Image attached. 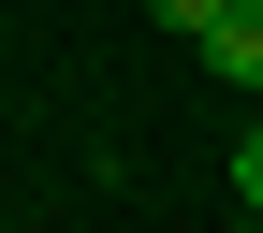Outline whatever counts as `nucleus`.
<instances>
[{"label": "nucleus", "instance_id": "7ed1b4c3", "mask_svg": "<svg viewBox=\"0 0 263 233\" xmlns=\"http://www.w3.org/2000/svg\"><path fill=\"white\" fill-rule=\"evenodd\" d=\"M234 204H249V233H263V131L234 146Z\"/></svg>", "mask_w": 263, "mask_h": 233}, {"label": "nucleus", "instance_id": "f257e3e1", "mask_svg": "<svg viewBox=\"0 0 263 233\" xmlns=\"http://www.w3.org/2000/svg\"><path fill=\"white\" fill-rule=\"evenodd\" d=\"M205 73L234 88V102H263V0H234V15L205 29Z\"/></svg>", "mask_w": 263, "mask_h": 233}, {"label": "nucleus", "instance_id": "f03ea898", "mask_svg": "<svg viewBox=\"0 0 263 233\" xmlns=\"http://www.w3.org/2000/svg\"><path fill=\"white\" fill-rule=\"evenodd\" d=\"M146 15H161V29H176V44H205V29H219V15H234V0H146Z\"/></svg>", "mask_w": 263, "mask_h": 233}]
</instances>
